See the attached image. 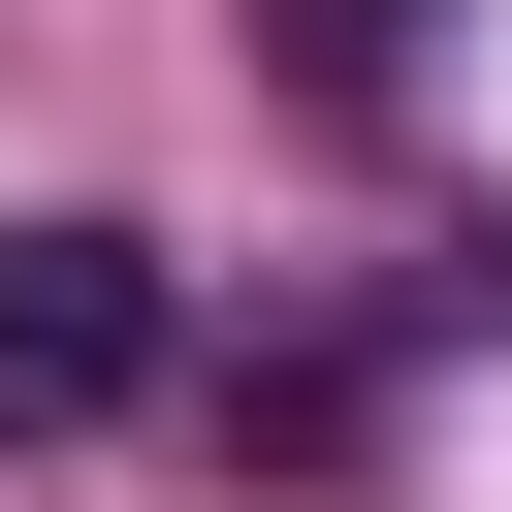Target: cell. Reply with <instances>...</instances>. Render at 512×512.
<instances>
[{
	"instance_id": "1",
	"label": "cell",
	"mask_w": 512,
	"mask_h": 512,
	"mask_svg": "<svg viewBox=\"0 0 512 512\" xmlns=\"http://www.w3.org/2000/svg\"><path fill=\"white\" fill-rule=\"evenodd\" d=\"M160 224H96V192H32L0 224V448H96V416H160Z\"/></svg>"
},
{
	"instance_id": "3",
	"label": "cell",
	"mask_w": 512,
	"mask_h": 512,
	"mask_svg": "<svg viewBox=\"0 0 512 512\" xmlns=\"http://www.w3.org/2000/svg\"><path fill=\"white\" fill-rule=\"evenodd\" d=\"M224 32H256V64H288V96H320V128H384V96H416V32H448V0H224Z\"/></svg>"
},
{
	"instance_id": "2",
	"label": "cell",
	"mask_w": 512,
	"mask_h": 512,
	"mask_svg": "<svg viewBox=\"0 0 512 512\" xmlns=\"http://www.w3.org/2000/svg\"><path fill=\"white\" fill-rule=\"evenodd\" d=\"M352 448H384V352H352V320L224 352V480H352Z\"/></svg>"
}]
</instances>
